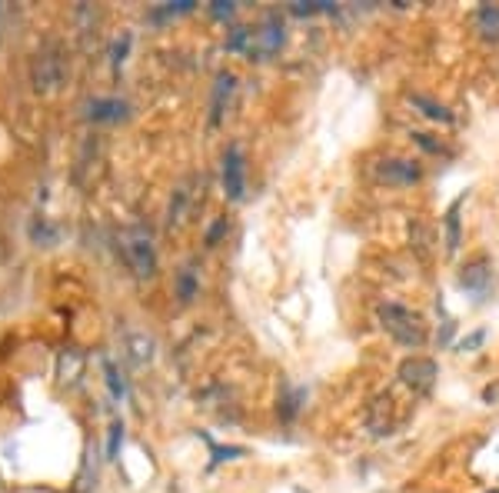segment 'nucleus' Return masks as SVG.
Segmentation results:
<instances>
[{
    "label": "nucleus",
    "mask_w": 499,
    "mask_h": 493,
    "mask_svg": "<svg viewBox=\"0 0 499 493\" xmlns=\"http://www.w3.org/2000/svg\"><path fill=\"white\" fill-rule=\"evenodd\" d=\"M379 324H383V330H387L397 343H403V347L417 350L427 343V324H423V317L407 307H399V304H383V307H379Z\"/></svg>",
    "instance_id": "obj_1"
},
{
    "label": "nucleus",
    "mask_w": 499,
    "mask_h": 493,
    "mask_svg": "<svg viewBox=\"0 0 499 493\" xmlns=\"http://www.w3.org/2000/svg\"><path fill=\"white\" fill-rule=\"evenodd\" d=\"M123 254H127V264L137 270V277H153V270H157V250H153V240L147 230L133 227L130 234H123Z\"/></svg>",
    "instance_id": "obj_2"
},
{
    "label": "nucleus",
    "mask_w": 499,
    "mask_h": 493,
    "mask_svg": "<svg viewBox=\"0 0 499 493\" xmlns=\"http://www.w3.org/2000/svg\"><path fill=\"white\" fill-rule=\"evenodd\" d=\"M283 41H286L283 21H280L276 14H270L264 21V27L254 31V44H250V53H246V57H250V61H270V57L280 53Z\"/></svg>",
    "instance_id": "obj_3"
},
{
    "label": "nucleus",
    "mask_w": 499,
    "mask_h": 493,
    "mask_svg": "<svg viewBox=\"0 0 499 493\" xmlns=\"http://www.w3.org/2000/svg\"><path fill=\"white\" fill-rule=\"evenodd\" d=\"M439 370L437 363L429 357H409L399 363V381L407 383V387H413L417 393H429L433 391V383H437Z\"/></svg>",
    "instance_id": "obj_4"
},
{
    "label": "nucleus",
    "mask_w": 499,
    "mask_h": 493,
    "mask_svg": "<svg viewBox=\"0 0 499 493\" xmlns=\"http://www.w3.org/2000/svg\"><path fill=\"white\" fill-rule=\"evenodd\" d=\"M224 190L230 200H244L246 194V160L240 144H230L224 154Z\"/></svg>",
    "instance_id": "obj_5"
},
{
    "label": "nucleus",
    "mask_w": 499,
    "mask_h": 493,
    "mask_svg": "<svg viewBox=\"0 0 499 493\" xmlns=\"http://www.w3.org/2000/svg\"><path fill=\"white\" fill-rule=\"evenodd\" d=\"M379 177L393 187H409V184H419L423 170H419L413 160H383V164H379Z\"/></svg>",
    "instance_id": "obj_6"
},
{
    "label": "nucleus",
    "mask_w": 499,
    "mask_h": 493,
    "mask_svg": "<svg viewBox=\"0 0 499 493\" xmlns=\"http://www.w3.org/2000/svg\"><path fill=\"white\" fill-rule=\"evenodd\" d=\"M489 277H493V274H489L486 260H473L469 267H463V274H459V284L483 297V294L489 290Z\"/></svg>",
    "instance_id": "obj_7"
},
{
    "label": "nucleus",
    "mask_w": 499,
    "mask_h": 493,
    "mask_svg": "<svg viewBox=\"0 0 499 493\" xmlns=\"http://www.w3.org/2000/svg\"><path fill=\"white\" fill-rule=\"evenodd\" d=\"M473 24L476 31L486 37V41H499V4H483L473 14Z\"/></svg>",
    "instance_id": "obj_8"
},
{
    "label": "nucleus",
    "mask_w": 499,
    "mask_h": 493,
    "mask_svg": "<svg viewBox=\"0 0 499 493\" xmlns=\"http://www.w3.org/2000/svg\"><path fill=\"white\" fill-rule=\"evenodd\" d=\"M234 83H236V77L230 71L216 77L214 103H210V123H220V117H224V103L230 101V93H234Z\"/></svg>",
    "instance_id": "obj_9"
},
{
    "label": "nucleus",
    "mask_w": 499,
    "mask_h": 493,
    "mask_svg": "<svg viewBox=\"0 0 499 493\" xmlns=\"http://www.w3.org/2000/svg\"><path fill=\"white\" fill-rule=\"evenodd\" d=\"M93 117V121H120L123 113H127V103L117 101V97H97V101H91V111H87Z\"/></svg>",
    "instance_id": "obj_10"
},
{
    "label": "nucleus",
    "mask_w": 499,
    "mask_h": 493,
    "mask_svg": "<svg viewBox=\"0 0 499 493\" xmlns=\"http://www.w3.org/2000/svg\"><path fill=\"white\" fill-rule=\"evenodd\" d=\"M409 103L413 107H423V113H427L429 121H439V123H453V113L443 107V103H437V101H429V97H423V93H413L409 97Z\"/></svg>",
    "instance_id": "obj_11"
},
{
    "label": "nucleus",
    "mask_w": 499,
    "mask_h": 493,
    "mask_svg": "<svg viewBox=\"0 0 499 493\" xmlns=\"http://www.w3.org/2000/svg\"><path fill=\"white\" fill-rule=\"evenodd\" d=\"M459 207H463V197L453 200L446 210V250L449 254H456L459 250Z\"/></svg>",
    "instance_id": "obj_12"
},
{
    "label": "nucleus",
    "mask_w": 499,
    "mask_h": 493,
    "mask_svg": "<svg viewBox=\"0 0 499 493\" xmlns=\"http://www.w3.org/2000/svg\"><path fill=\"white\" fill-rule=\"evenodd\" d=\"M197 287H200V280H197V274L190 267L177 274V297L184 300V304H190L197 297Z\"/></svg>",
    "instance_id": "obj_13"
},
{
    "label": "nucleus",
    "mask_w": 499,
    "mask_h": 493,
    "mask_svg": "<svg viewBox=\"0 0 499 493\" xmlns=\"http://www.w3.org/2000/svg\"><path fill=\"white\" fill-rule=\"evenodd\" d=\"M250 44H254V31H250V27H234V34L226 37V51L250 53Z\"/></svg>",
    "instance_id": "obj_14"
},
{
    "label": "nucleus",
    "mask_w": 499,
    "mask_h": 493,
    "mask_svg": "<svg viewBox=\"0 0 499 493\" xmlns=\"http://www.w3.org/2000/svg\"><path fill=\"white\" fill-rule=\"evenodd\" d=\"M290 11H293L296 17H313V14H330L333 11V4H330V0H316V4H293Z\"/></svg>",
    "instance_id": "obj_15"
},
{
    "label": "nucleus",
    "mask_w": 499,
    "mask_h": 493,
    "mask_svg": "<svg viewBox=\"0 0 499 493\" xmlns=\"http://www.w3.org/2000/svg\"><path fill=\"white\" fill-rule=\"evenodd\" d=\"M194 11V4L190 0H184V4H170V7H160V11H153L150 14V21H167V17H180V14H190Z\"/></svg>",
    "instance_id": "obj_16"
},
{
    "label": "nucleus",
    "mask_w": 499,
    "mask_h": 493,
    "mask_svg": "<svg viewBox=\"0 0 499 493\" xmlns=\"http://www.w3.org/2000/svg\"><path fill=\"white\" fill-rule=\"evenodd\" d=\"M120 443H123V423H113L110 427V443H107V457H110V460H117Z\"/></svg>",
    "instance_id": "obj_17"
},
{
    "label": "nucleus",
    "mask_w": 499,
    "mask_h": 493,
    "mask_svg": "<svg viewBox=\"0 0 499 493\" xmlns=\"http://www.w3.org/2000/svg\"><path fill=\"white\" fill-rule=\"evenodd\" d=\"M483 340H486V330H476V334H469V337L459 340V350H463V353H466V350H476V347H483Z\"/></svg>",
    "instance_id": "obj_18"
},
{
    "label": "nucleus",
    "mask_w": 499,
    "mask_h": 493,
    "mask_svg": "<svg viewBox=\"0 0 499 493\" xmlns=\"http://www.w3.org/2000/svg\"><path fill=\"white\" fill-rule=\"evenodd\" d=\"M103 370H107V383H110V393H113V397H123V393H127V387H123V381L117 377V370H113L110 363H107Z\"/></svg>",
    "instance_id": "obj_19"
},
{
    "label": "nucleus",
    "mask_w": 499,
    "mask_h": 493,
    "mask_svg": "<svg viewBox=\"0 0 499 493\" xmlns=\"http://www.w3.org/2000/svg\"><path fill=\"white\" fill-rule=\"evenodd\" d=\"M127 47H130V34H123L120 41L113 44V67H120L123 57H127Z\"/></svg>",
    "instance_id": "obj_20"
},
{
    "label": "nucleus",
    "mask_w": 499,
    "mask_h": 493,
    "mask_svg": "<svg viewBox=\"0 0 499 493\" xmlns=\"http://www.w3.org/2000/svg\"><path fill=\"white\" fill-rule=\"evenodd\" d=\"M224 234H226V217H224V220H216V224L210 227V234H206V244L214 246L216 240H220V237H224Z\"/></svg>",
    "instance_id": "obj_21"
},
{
    "label": "nucleus",
    "mask_w": 499,
    "mask_h": 493,
    "mask_svg": "<svg viewBox=\"0 0 499 493\" xmlns=\"http://www.w3.org/2000/svg\"><path fill=\"white\" fill-rule=\"evenodd\" d=\"M234 14V4H214V17H230Z\"/></svg>",
    "instance_id": "obj_22"
},
{
    "label": "nucleus",
    "mask_w": 499,
    "mask_h": 493,
    "mask_svg": "<svg viewBox=\"0 0 499 493\" xmlns=\"http://www.w3.org/2000/svg\"><path fill=\"white\" fill-rule=\"evenodd\" d=\"M496 493H499V490H496Z\"/></svg>",
    "instance_id": "obj_23"
}]
</instances>
